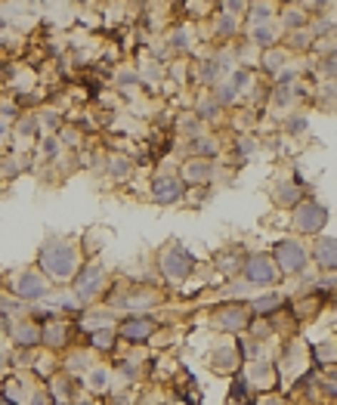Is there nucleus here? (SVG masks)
Listing matches in <instances>:
<instances>
[{
  "mask_svg": "<svg viewBox=\"0 0 337 405\" xmlns=\"http://www.w3.org/2000/svg\"><path fill=\"white\" fill-rule=\"evenodd\" d=\"M278 266H282L285 272H297L303 266V251L297 248L294 241H282L278 244Z\"/></svg>",
  "mask_w": 337,
  "mask_h": 405,
  "instance_id": "nucleus-1",
  "label": "nucleus"
},
{
  "mask_svg": "<svg viewBox=\"0 0 337 405\" xmlns=\"http://www.w3.org/2000/svg\"><path fill=\"white\" fill-rule=\"evenodd\" d=\"M16 291L22 297H41V294H46V285H44V279H37V276H31V272H25V276L19 279Z\"/></svg>",
  "mask_w": 337,
  "mask_h": 405,
  "instance_id": "nucleus-2",
  "label": "nucleus"
},
{
  "mask_svg": "<svg viewBox=\"0 0 337 405\" xmlns=\"http://www.w3.org/2000/svg\"><path fill=\"white\" fill-rule=\"evenodd\" d=\"M248 279L251 281H263V285H269V281L276 279V272H273V266L263 260V257H254L248 263Z\"/></svg>",
  "mask_w": 337,
  "mask_h": 405,
  "instance_id": "nucleus-3",
  "label": "nucleus"
},
{
  "mask_svg": "<svg viewBox=\"0 0 337 405\" xmlns=\"http://www.w3.org/2000/svg\"><path fill=\"white\" fill-rule=\"evenodd\" d=\"M155 199L158 201H176L180 199V186H176V180H158L155 183Z\"/></svg>",
  "mask_w": 337,
  "mask_h": 405,
  "instance_id": "nucleus-4",
  "label": "nucleus"
},
{
  "mask_svg": "<svg viewBox=\"0 0 337 405\" xmlns=\"http://www.w3.org/2000/svg\"><path fill=\"white\" fill-rule=\"evenodd\" d=\"M149 334H152V322H146V319L124 325V337H130V341H146Z\"/></svg>",
  "mask_w": 337,
  "mask_h": 405,
  "instance_id": "nucleus-5",
  "label": "nucleus"
},
{
  "mask_svg": "<svg viewBox=\"0 0 337 405\" xmlns=\"http://www.w3.org/2000/svg\"><path fill=\"white\" fill-rule=\"evenodd\" d=\"M316 254H319V263H322L325 269L334 266V241L331 239H322L319 248H316Z\"/></svg>",
  "mask_w": 337,
  "mask_h": 405,
  "instance_id": "nucleus-6",
  "label": "nucleus"
},
{
  "mask_svg": "<svg viewBox=\"0 0 337 405\" xmlns=\"http://www.w3.org/2000/svg\"><path fill=\"white\" fill-rule=\"evenodd\" d=\"M278 304H282L278 297H263V300H257L254 304V309L257 313H273V306H278Z\"/></svg>",
  "mask_w": 337,
  "mask_h": 405,
  "instance_id": "nucleus-7",
  "label": "nucleus"
},
{
  "mask_svg": "<svg viewBox=\"0 0 337 405\" xmlns=\"http://www.w3.org/2000/svg\"><path fill=\"white\" fill-rule=\"evenodd\" d=\"M0 334H4V316H0Z\"/></svg>",
  "mask_w": 337,
  "mask_h": 405,
  "instance_id": "nucleus-8",
  "label": "nucleus"
}]
</instances>
